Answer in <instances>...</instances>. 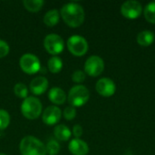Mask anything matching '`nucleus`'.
<instances>
[{"label": "nucleus", "mask_w": 155, "mask_h": 155, "mask_svg": "<svg viewBox=\"0 0 155 155\" xmlns=\"http://www.w3.org/2000/svg\"><path fill=\"white\" fill-rule=\"evenodd\" d=\"M10 123V116L9 114L4 110L0 109V131L5 129Z\"/></svg>", "instance_id": "nucleus-23"}, {"label": "nucleus", "mask_w": 155, "mask_h": 155, "mask_svg": "<svg viewBox=\"0 0 155 155\" xmlns=\"http://www.w3.org/2000/svg\"><path fill=\"white\" fill-rule=\"evenodd\" d=\"M48 69L54 73V74H57L62 70L63 67V61L60 57L58 56H53L48 60Z\"/></svg>", "instance_id": "nucleus-18"}, {"label": "nucleus", "mask_w": 155, "mask_h": 155, "mask_svg": "<svg viewBox=\"0 0 155 155\" xmlns=\"http://www.w3.org/2000/svg\"><path fill=\"white\" fill-rule=\"evenodd\" d=\"M54 134L56 139L60 141H67L70 139L72 133L71 130L64 124H58L54 130Z\"/></svg>", "instance_id": "nucleus-16"}, {"label": "nucleus", "mask_w": 155, "mask_h": 155, "mask_svg": "<svg viewBox=\"0 0 155 155\" xmlns=\"http://www.w3.org/2000/svg\"><path fill=\"white\" fill-rule=\"evenodd\" d=\"M63 114L66 120H73L76 116V110L74 106H67L64 110Z\"/></svg>", "instance_id": "nucleus-24"}, {"label": "nucleus", "mask_w": 155, "mask_h": 155, "mask_svg": "<svg viewBox=\"0 0 155 155\" xmlns=\"http://www.w3.org/2000/svg\"><path fill=\"white\" fill-rule=\"evenodd\" d=\"M48 80L44 76H36L30 83V91L36 95H40L46 91Z\"/></svg>", "instance_id": "nucleus-12"}, {"label": "nucleus", "mask_w": 155, "mask_h": 155, "mask_svg": "<svg viewBox=\"0 0 155 155\" xmlns=\"http://www.w3.org/2000/svg\"><path fill=\"white\" fill-rule=\"evenodd\" d=\"M45 150L50 155H55L60 151V145L55 140H50L45 145Z\"/></svg>", "instance_id": "nucleus-21"}, {"label": "nucleus", "mask_w": 155, "mask_h": 155, "mask_svg": "<svg viewBox=\"0 0 155 155\" xmlns=\"http://www.w3.org/2000/svg\"><path fill=\"white\" fill-rule=\"evenodd\" d=\"M146 20L152 24H155V2H151L146 5L143 10Z\"/></svg>", "instance_id": "nucleus-20"}, {"label": "nucleus", "mask_w": 155, "mask_h": 155, "mask_svg": "<svg viewBox=\"0 0 155 155\" xmlns=\"http://www.w3.org/2000/svg\"><path fill=\"white\" fill-rule=\"evenodd\" d=\"M49 100L54 104H63L65 102L66 94L63 89L60 87H53L48 93Z\"/></svg>", "instance_id": "nucleus-14"}, {"label": "nucleus", "mask_w": 155, "mask_h": 155, "mask_svg": "<svg viewBox=\"0 0 155 155\" xmlns=\"http://www.w3.org/2000/svg\"><path fill=\"white\" fill-rule=\"evenodd\" d=\"M61 15L64 21L72 27L80 26L84 21V10L77 3L70 2L61 8Z\"/></svg>", "instance_id": "nucleus-1"}, {"label": "nucleus", "mask_w": 155, "mask_h": 155, "mask_svg": "<svg viewBox=\"0 0 155 155\" xmlns=\"http://www.w3.org/2000/svg\"><path fill=\"white\" fill-rule=\"evenodd\" d=\"M143 6L142 4L135 0L125 1L121 6L122 15L128 19H135L142 14Z\"/></svg>", "instance_id": "nucleus-9"}, {"label": "nucleus", "mask_w": 155, "mask_h": 155, "mask_svg": "<svg viewBox=\"0 0 155 155\" xmlns=\"http://www.w3.org/2000/svg\"><path fill=\"white\" fill-rule=\"evenodd\" d=\"M19 64L21 69L26 74H35L41 69V63L38 57L33 54H25L21 56Z\"/></svg>", "instance_id": "nucleus-6"}, {"label": "nucleus", "mask_w": 155, "mask_h": 155, "mask_svg": "<svg viewBox=\"0 0 155 155\" xmlns=\"http://www.w3.org/2000/svg\"><path fill=\"white\" fill-rule=\"evenodd\" d=\"M44 46L49 54H58L64 48V43L63 38L56 34H49L45 37Z\"/></svg>", "instance_id": "nucleus-7"}, {"label": "nucleus", "mask_w": 155, "mask_h": 155, "mask_svg": "<svg viewBox=\"0 0 155 155\" xmlns=\"http://www.w3.org/2000/svg\"><path fill=\"white\" fill-rule=\"evenodd\" d=\"M154 34L149 30H143L137 35V42L142 46H149L154 42Z\"/></svg>", "instance_id": "nucleus-15"}, {"label": "nucleus", "mask_w": 155, "mask_h": 155, "mask_svg": "<svg viewBox=\"0 0 155 155\" xmlns=\"http://www.w3.org/2000/svg\"><path fill=\"white\" fill-rule=\"evenodd\" d=\"M22 155H45V145L37 138L28 135L22 139L19 145Z\"/></svg>", "instance_id": "nucleus-2"}, {"label": "nucleus", "mask_w": 155, "mask_h": 155, "mask_svg": "<svg viewBox=\"0 0 155 155\" xmlns=\"http://www.w3.org/2000/svg\"><path fill=\"white\" fill-rule=\"evenodd\" d=\"M21 112L27 119H36L42 113V104L38 98L27 96L21 104Z\"/></svg>", "instance_id": "nucleus-3"}, {"label": "nucleus", "mask_w": 155, "mask_h": 155, "mask_svg": "<svg viewBox=\"0 0 155 155\" xmlns=\"http://www.w3.org/2000/svg\"><path fill=\"white\" fill-rule=\"evenodd\" d=\"M68 149L74 155H86L89 152L88 144L84 141L77 138L73 139L70 142Z\"/></svg>", "instance_id": "nucleus-13"}, {"label": "nucleus", "mask_w": 155, "mask_h": 155, "mask_svg": "<svg viewBox=\"0 0 155 155\" xmlns=\"http://www.w3.org/2000/svg\"><path fill=\"white\" fill-rule=\"evenodd\" d=\"M104 70V62L98 55H92L87 58L84 64V73L91 76H98Z\"/></svg>", "instance_id": "nucleus-8"}, {"label": "nucleus", "mask_w": 155, "mask_h": 155, "mask_svg": "<svg viewBox=\"0 0 155 155\" xmlns=\"http://www.w3.org/2000/svg\"><path fill=\"white\" fill-rule=\"evenodd\" d=\"M23 4L27 10L31 12H36L42 8L45 2L43 0H24Z\"/></svg>", "instance_id": "nucleus-19"}, {"label": "nucleus", "mask_w": 155, "mask_h": 155, "mask_svg": "<svg viewBox=\"0 0 155 155\" xmlns=\"http://www.w3.org/2000/svg\"><path fill=\"white\" fill-rule=\"evenodd\" d=\"M95 88L97 93L104 97H110L114 95L116 91V85L114 82L108 77L99 79L96 83Z\"/></svg>", "instance_id": "nucleus-10"}, {"label": "nucleus", "mask_w": 155, "mask_h": 155, "mask_svg": "<svg viewBox=\"0 0 155 155\" xmlns=\"http://www.w3.org/2000/svg\"><path fill=\"white\" fill-rule=\"evenodd\" d=\"M0 155H5V154H4V153H0Z\"/></svg>", "instance_id": "nucleus-28"}, {"label": "nucleus", "mask_w": 155, "mask_h": 155, "mask_svg": "<svg viewBox=\"0 0 155 155\" xmlns=\"http://www.w3.org/2000/svg\"><path fill=\"white\" fill-rule=\"evenodd\" d=\"M14 92L15 94L20 97V98H26L27 97V94H28V89L26 87L25 84H22V83H18L15 85L14 87Z\"/></svg>", "instance_id": "nucleus-22"}, {"label": "nucleus", "mask_w": 155, "mask_h": 155, "mask_svg": "<svg viewBox=\"0 0 155 155\" xmlns=\"http://www.w3.org/2000/svg\"><path fill=\"white\" fill-rule=\"evenodd\" d=\"M59 21V12L57 9H51L45 13L44 16V22L49 26L56 25Z\"/></svg>", "instance_id": "nucleus-17"}, {"label": "nucleus", "mask_w": 155, "mask_h": 155, "mask_svg": "<svg viewBox=\"0 0 155 155\" xmlns=\"http://www.w3.org/2000/svg\"><path fill=\"white\" fill-rule=\"evenodd\" d=\"M90 97L89 90L82 84L73 86L68 94V102L74 107H79L85 104Z\"/></svg>", "instance_id": "nucleus-4"}, {"label": "nucleus", "mask_w": 155, "mask_h": 155, "mask_svg": "<svg viewBox=\"0 0 155 155\" xmlns=\"http://www.w3.org/2000/svg\"><path fill=\"white\" fill-rule=\"evenodd\" d=\"M9 53V45L8 44L0 39V58L5 57Z\"/></svg>", "instance_id": "nucleus-26"}, {"label": "nucleus", "mask_w": 155, "mask_h": 155, "mask_svg": "<svg viewBox=\"0 0 155 155\" xmlns=\"http://www.w3.org/2000/svg\"><path fill=\"white\" fill-rule=\"evenodd\" d=\"M68 50L76 56H82L88 50V43L86 39L79 35H74L67 40Z\"/></svg>", "instance_id": "nucleus-5"}, {"label": "nucleus", "mask_w": 155, "mask_h": 155, "mask_svg": "<svg viewBox=\"0 0 155 155\" xmlns=\"http://www.w3.org/2000/svg\"><path fill=\"white\" fill-rule=\"evenodd\" d=\"M72 79L75 83H82L85 79V73L82 70H76L72 74Z\"/></svg>", "instance_id": "nucleus-25"}, {"label": "nucleus", "mask_w": 155, "mask_h": 155, "mask_svg": "<svg viewBox=\"0 0 155 155\" xmlns=\"http://www.w3.org/2000/svg\"><path fill=\"white\" fill-rule=\"evenodd\" d=\"M62 116L61 110L55 105H50L46 109H45L42 119L45 124L47 125H54L59 122Z\"/></svg>", "instance_id": "nucleus-11"}, {"label": "nucleus", "mask_w": 155, "mask_h": 155, "mask_svg": "<svg viewBox=\"0 0 155 155\" xmlns=\"http://www.w3.org/2000/svg\"><path fill=\"white\" fill-rule=\"evenodd\" d=\"M73 134L77 139H79L83 134V127L80 124H75L73 128Z\"/></svg>", "instance_id": "nucleus-27"}]
</instances>
